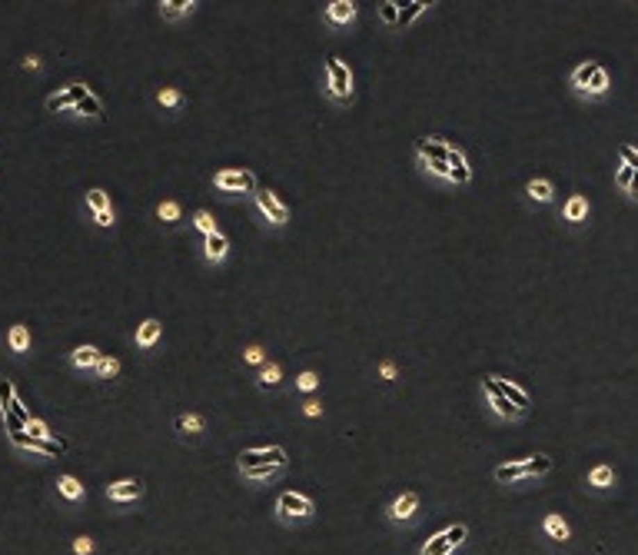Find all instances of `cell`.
Returning a JSON list of instances; mask_svg holds the SVG:
<instances>
[{
  "label": "cell",
  "mask_w": 638,
  "mask_h": 555,
  "mask_svg": "<svg viewBox=\"0 0 638 555\" xmlns=\"http://www.w3.org/2000/svg\"><path fill=\"white\" fill-rule=\"evenodd\" d=\"M160 332H163L160 319H147V323L137 330V346H140V349H150V346L160 339Z\"/></svg>",
  "instance_id": "obj_23"
},
{
  "label": "cell",
  "mask_w": 638,
  "mask_h": 555,
  "mask_svg": "<svg viewBox=\"0 0 638 555\" xmlns=\"http://www.w3.org/2000/svg\"><path fill=\"white\" fill-rule=\"evenodd\" d=\"M253 465H286V452L279 449V446H273V449H246L240 452V469H253Z\"/></svg>",
  "instance_id": "obj_7"
},
{
  "label": "cell",
  "mask_w": 638,
  "mask_h": 555,
  "mask_svg": "<svg viewBox=\"0 0 638 555\" xmlns=\"http://www.w3.org/2000/svg\"><path fill=\"white\" fill-rule=\"evenodd\" d=\"M259 386H263V389H276V386H279V366L263 369V376H259Z\"/></svg>",
  "instance_id": "obj_35"
},
{
  "label": "cell",
  "mask_w": 638,
  "mask_h": 555,
  "mask_svg": "<svg viewBox=\"0 0 638 555\" xmlns=\"http://www.w3.org/2000/svg\"><path fill=\"white\" fill-rule=\"evenodd\" d=\"M24 433L33 435V439H50V429H47V426H44L40 419H33V416H31V422L24 426Z\"/></svg>",
  "instance_id": "obj_36"
},
{
  "label": "cell",
  "mask_w": 638,
  "mask_h": 555,
  "mask_svg": "<svg viewBox=\"0 0 638 555\" xmlns=\"http://www.w3.org/2000/svg\"><path fill=\"white\" fill-rule=\"evenodd\" d=\"M87 93H90V90H87L83 83H70V87H63L60 93L47 97V110H50V113H63V110H70V106L80 104Z\"/></svg>",
  "instance_id": "obj_9"
},
{
  "label": "cell",
  "mask_w": 638,
  "mask_h": 555,
  "mask_svg": "<svg viewBox=\"0 0 638 555\" xmlns=\"http://www.w3.org/2000/svg\"><path fill=\"white\" fill-rule=\"evenodd\" d=\"M177 429H180V433H203V419H199V416H180V419H177Z\"/></svg>",
  "instance_id": "obj_31"
},
{
  "label": "cell",
  "mask_w": 638,
  "mask_h": 555,
  "mask_svg": "<svg viewBox=\"0 0 638 555\" xmlns=\"http://www.w3.org/2000/svg\"><path fill=\"white\" fill-rule=\"evenodd\" d=\"M160 7H163V17H167V20H177V17L193 14V7H197V3H193V0H186V3H177V0H163Z\"/></svg>",
  "instance_id": "obj_26"
},
{
  "label": "cell",
  "mask_w": 638,
  "mask_h": 555,
  "mask_svg": "<svg viewBox=\"0 0 638 555\" xmlns=\"http://www.w3.org/2000/svg\"><path fill=\"white\" fill-rule=\"evenodd\" d=\"M466 536H469V529H466L462 522L452 525V529H445V539H449V545H452V549H459V545L466 542Z\"/></svg>",
  "instance_id": "obj_32"
},
{
  "label": "cell",
  "mask_w": 638,
  "mask_h": 555,
  "mask_svg": "<svg viewBox=\"0 0 638 555\" xmlns=\"http://www.w3.org/2000/svg\"><path fill=\"white\" fill-rule=\"evenodd\" d=\"M106 495H110L113 502H133V499L143 495V485H140L137 479H123V482H117V485H110Z\"/></svg>",
  "instance_id": "obj_15"
},
{
  "label": "cell",
  "mask_w": 638,
  "mask_h": 555,
  "mask_svg": "<svg viewBox=\"0 0 638 555\" xmlns=\"http://www.w3.org/2000/svg\"><path fill=\"white\" fill-rule=\"evenodd\" d=\"M482 389H496L499 396H505L509 403L516 405L518 412H525L532 405V396L518 383H512V379H502V376H482Z\"/></svg>",
  "instance_id": "obj_5"
},
{
  "label": "cell",
  "mask_w": 638,
  "mask_h": 555,
  "mask_svg": "<svg viewBox=\"0 0 638 555\" xmlns=\"http://www.w3.org/2000/svg\"><path fill=\"white\" fill-rule=\"evenodd\" d=\"M425 166H429V170H432L436 177H442V180H449V163H442V160H439V163H425Z\"/></svg>",
  "instance_id": "obj_46"
},
{
  "label": "cell",
  "mask_w": 638,
  "mask_h": 555,
  "mask_svg": "<svg viewBox=\"0 0 638 555\" xmlns=\"http://www.w3.org/2000/svg\"><path fill=\"white\" fill-rule=\"evenodd\" d=\"M306 416H319V403H306Z\"/></svg>",
  "instance_id": "obj_49"
},
{
  "label": "cell",
  "mask_w": 638,
  "mask_h": 555,
  "mask_svg": "<svg viewBox=\"0 0 638 555\" xmlns=\"http://www.w3.org/2000/svg\"><path fill=\"white\" fill-rule=\"evenodd\" d=\"M74 552H76V555H87V552H93V542L87 539V536H80V539L74 542Z\"/></svg>",
  "instance_id": "obj_45"
},
{
  "label": "cell",
  "mask_w": 638,
  "mask_h": 555,
  "mask_svg": "<svg viewBox=\"0 0 638 555\" xmlns=\"http://www.w3.org/2000/svg\"><path fill=\"white\" fill-rule=\"evenodd\" d=\"M203 253H206V259H210V263H220V259L229 253L227 236H223L220 230H216V233H210V236H206V250H203Z\"/></svg>",
  "instance_id": "obj_20"
},
{
  "label": "cell",
  "mask_w": 638,
  "mask_h": 555,
  "mask_svg": "<svg viewBox=\"0 0 638 555\" xmlns=\"http://www.w3.org/2000/svg\"><path fill=\"white\" fill-rule=\"evenodd\" d=\"M619 153H622V163H625V166L638 170V150L632 147V143H622V147H619Z\"/></svg>",
  "instance_id": "obj_38"
},
{
  "label": "cell",
  "mask_w": 638,
  "mask_h": 555,
  "mask_svg": "<svg viewBox=\"0 0 638 555\" xmlns=\"http://www.w3.org/2000/svg\"><path fill=\"white\" fill-rule=\"evenodd\" d=\"M416 153L423 156V163H445V156H449V143L439 140V136H423V140H416Z\"/></svg>",
  "instance_id": "obj_10"
},
{
  "label": "cell",
  "mask_w": 638,
  "mask_h": 555,
  "mask_svg": "<svg viewBox=\"0 0 638 555\" xmlns=\"http://www.w3.org/2000/svg\"><path fill=\"white\" fill-rule=\"evenodd\" d=\"M14 399H17V392H14V383L0 376V412H7V409H10V403H14Z\"/></svg>",
  "instance_id": "obj_28"
},
{
  "label": "cell",
  "mask_w": 638,
  "mask_h": 555,
  "mask_svg": "<svg viewBox=\"0 0 638 555\" xmlns=\"http://www.w3.org/2000/svg\"><path fill=\"white\" fill-rule=\"evenodd\" d=\"M276 512H279V519H286V522H303V519H309V515L316 512V502L306 499V495H300V492H283L279 495V502H276Z\"/></svg>",
  "instance_id": "obj_4"
},
{
  "label": "cell",
  "mask_w": 638,
  "mask_h": 555,
  "mask_svg": "<svg viewBox=\"0 0 638 555\" xmlns=\"http://www.w3.org/2000/svg\"><path fill=\"white\" fill-rule=\"evenodd\" d=\"M213 186L223 193H256V180L250 170H223L213 177Z\"/></svg>",
  "instance_id": "obj_6"
},
{
  "label": "cell",
  "mask_w": 638,
  "mask_h": 555,
  "mask_svg": "<svg viewBox=\"0 0 638 555\" xmlns=\"http://www.w3.org/2000/svg\"><path fill=\"white\" fill-rule=\"evenodd\" d=\"M542 529H546V536L552 542H569V522H565L562 515H546V522H542Z\"/></svg>",
  "instance_id": "obj_21"
},
{
  "label": "cell",
  "mask_w": 638,
  "mask_h": 555,
  "mask_svg": "<svg viewBox=\"0 0 638 555\" xmlns=\"http://www.w3.org/2000/svg\"><path fill=\"white\" fill-rule=\"evenodd\" d=\"M160 220H163V216H167V223H173V220H177V216H180V207H177V203H160Z\"/></svg>",
  "instance_id": "obj_41"
},
{
  "label": "cell",
  "mask_w": 638,
  "mask_h": 555,
  "mask_svg": "<svg viewBox=\"0 0 638 555\" xmlns=\"http://www.w3.org/2000/svg\"><path fill=\"white\" fill-rule=\"evenodd\" d=\"M352 17H356V3H352V0H333V3L326 7V20L336 24V27H339V24H350Z\"/></svg>",
  "instance_id": "obj_16"
},
{
  "label": "cell",
  "mask_w": 638,
  "mask_h": 555,
  "mask_svg": "<svg viewBox=\"0 0 638 555\" xmlns=\"http://www.w3.org/2000/svg\"><path fill=\"white\" fill-rule=\"evenodd\" d=\"M486 396H489V405H492V412H496L499 419H518V416H522V412H518L516 405L509 403L505 396H499L496 389H486Z\"/></svg>",
  "instance_id": "obj_18"
},
{
  "label": "cell",
  "mask_w": 638,
  "mask_h": 555,
  "mask_svg": "<svg viewBox=\"0 0 638 555\" xmlns=\"http://www.w3.org/2000/svg\"><path fill=\"white\" fill-rule=\"evenodd\" d=\"M296 386H300V389H306V392H309V389H316V386H319L316 373H303V376H300V383H296Z\"/></svg>",
  "instance_id": "obj_43"
},
{
  "label": "cell",
  "mask_w": 638,
  "mask_h": 555,
  "mask_svg": "<svg viewBox=\"0 0 638 555\" xmlns=\"http://www.w3.org/2000/svg\"><path fill=\"white\" fill-rule=\"evenodd\" d=\"M24 67H27V70H37V67H40V61H37V57H27V61H24Z\"/></svg>",
  "instance_id": "obj_50"
},
{
  "label": "cell",
  "mask_w": 638,
  "mask_h": 555,
  "mask_svg": "<svg viewBox=\"0 0 638 555\" xmlns=\"http://www.w3.org/2000/svg\"><path fill=\"white\" fill-rule=\"evenodd\" d=\"M93 223L97 226H113V210H100V213H93Z\"/></svg>",
  "instance_id": "obj_44"
},
{
  "label": "cell",
  "mask_w": 638,
  "mask_h": 555,
  "mask_svg": "<svg viewBox=\"0 0 638 555\" xmlns=\"http://www.w3.org/2000/svg\"><path fill=\"white\" fill-rule=\"evenodd\" d=\"M585 482L592 485L595 492H608V489H615V469L605 462H598L589 469V476H585Z\"/></svg>",
  "instance_id": "obj_14"
},
{
  "label": "cell",
  "mask_w": 638,
  "mask_h": 555,
  "mask_svg": "<svg viewBox=\"0 0 638 555\" xmlns=\"http://www.w3.org/2000/svg\"><path fill=\"white\" fill-rule=\"evenodd\" d=\"M67 113H80V117H93V120H104V104H100V97H93V93H87L83 100L76 106H70Z\"/></svg>",
  "instance_id": "obj_19"
},
{
  "label": "cell",
  "mask_w": 638,
  "mask_h": 555,
  "mask_svg": "<svg viewBox=\"0 0 638 555\" xmlns=\"http://www.w3.org/2000/svg\"><path fill=\"white\" fill-rule=\"evenodd\" d=\"M548 469H552V459H548V456H532L525 462L496 465V479L499 482H518V479H529V476H546Z\"/></svg>",
  "instance_id": "obj_2"
},
{
  "label": "cell",
  "mask_w": 638,
  "mask_h": 555,
  "mask_svg": "<svg viewBox=\"0 0 638 555\" xmlns=\"http://www.w3.org/2000/svg\"><path fill=\"white\" fill-rule=\"evenodd\" d=\"M120 373V362L113 360V356H100V362H97V376L100 379H110V376Z\"/></svg>",
  "instance_id": "obj_29"
},
{
  "label": "cell",
  "mask_w": 638,
  "mask_h": 555,
  "mask_svg": "<svg viewBox=\"0 0 638 555\" xmlns=\"http://www.w3.org/2000/svg\"><path fill=\"white\" fill-rule=\"evenodd\" d=\"M632 177H635V170H632V166H625V163H619V173H615V186H619V190H628Z\"/></svg>",
  "instance_id": "obj_37"
},
{
  "label": "cell",
  "mask_w": 638,
  "mask_h": 555,
  "mask_svg": "<svg viewBox=\"0 0 638 555\" xmlns=\"http://www.w3.org/2000/svg\"><path fill=\"white\" fill-rule=\"evenodd\" d=\"M256 203H259V210L266 213V220H270V223H276V226L289 223V207L276 193H270V190H256Z\"/></svg>",
  "instance_id": "obj_8"
},
{
  "label": "cell",
  "mask_w": 638,
  "mask_h": 555,
  "mask_svg": "<svg viewBox=\"0 0 638 555\" xmlns=\"http://www.w3.org/2000/svg\"><path fill=\"white\" fill-rule=\"evenodd\" d=\"M7 346H10L14 353H27V349H31V332H27L24 323L10 326V332H7Z\"/></svg>",
  "instance_id": "obj_24"
},
{
  "label": "cell",
  "mask_w": 638,
  "mask_h": 555,
  "mask_svg": "<svg viewBox=\"0 0 638 555\" xmlns=\"http://www.w3.org/2000/svg\"><path fill=\"white\" fill-rule=\"evenodd\" d=\"M276 472H279V465H253V469H246L243 476H250V479H273Z\"/></svg>",
  "instance_id": "obj_33"
},
{
  "label": "cell",
  "mask_w": 638,
  "mask_h": 555,
  "mask_svg": "<svg viewBox=\"0 0 638 555\" xmlns=\"http://www.w3.org/2000/svg\"><path fill=\"white\" fill-rule=\"evenodd\" d=\"M625 193L632 196V200H638V170H635V177H632V183H628V190Z\"/></svg>",
  "instance_id": "obj_48"
},
{
  "label": "cell",
  "mask_w": 638,
  "mask_h": 555,
  "mask_svg": "<svg viewBox=\"0 0 638 555\" xmlns=\"http://www.w3.org/2000/svg\"><path fill=\"white\" fill-rule=\"evenodd\" d=\"M87 207H90L93 213L110 210V203H106V193H104V190H90V193H87Z\"/></svg>",
  "instance_id": "obj_34"
},
{
  "label": "cell",
  "mask_w": 638,
  "mask_h": 555,
  "mask_svg": "<svg viewBox=\"0 0 638 555\" xmlns=\"http://www.w3.org/2000/svg\"><path fill=\"white\" fill-rule=\"evenodd\" d=\"M57 492H60L63 499L76 502V499H83V485H80L74 476H60V479H57Z\"/></svg>",
  "instance_id": "obj_25"
},
{
  "label": "cell",
  "mask_w": 638,
  "mask_h": 555,
  "mask_svg": "<svg viewBox=\"0 0 638 555\" xmlns=\"http://www.w3.org/2000/svg\"><path fill=\"white\" fill-rule=\"evenodd\" d=\"M425 7H432V3H423V0H416V3H406V10L399 14V24H402V27H406V24H412V20L423 14Z\"/></svg>",
  "instance_id": "obj_30"
},
{
  "label": "cell",
  "mask_w": 638,
  "mask_h": 555,
  "mask_svg": "<svg viewBox=\"0 0 638 555\" xmlns=\"http://www.w3.org/2000/svg\"><path fill=\"white\" fill-rule=\"evenodd\" d=\"M452 552V545H449V539H445V532L442 536H436V539H429L423 545V552L419 555H449Z\"/></svg>",
  "instance_id": "obj_27"
},
{
  "label": "cell",
  "mask_w": 638,
  "mask_h": 555,
  "mask_svg": "<svg viewBox=\"0 0 638 555\" xmlns=\"http://www.w3.org/2000/svg\"><path fill=\"white\" fill-rule=\"evenodd\" d=\"M246 362H263V349H259V346H250V349H246Z\"/></svg>",
  "instance_id": "obj_47"
},
{
  "label": "cell",
  "mask_w": 638,
  "mask_h": 555,
  "mask_svg": "<svg viewBox=\"0 0 638 555\" xmlns=\"http://www.w3.org/2000/svg\"><path fill=\"white\" fill-rule=\"evenodd\" d=\"M525 193H529L532 203H552V200H555V186L548 180H532L529 186H525Z\"/></svg>",
  "instance_id": "obj_22"
},
{
  "label": "cell",
  "mask_w": 638,
  "mask_h": 555,
  "mask_svg": "<svg viewBox=\"0 0 638 555\" xmlns=\"http://www.w3.org/2000/svg\"><path fill=\"white\" fill-rule=\"evenodd\" d=\"M156 100H160L163 106H180L183 104V97L177 90H160V97H156Z\"/></svg>",
  "instance_id": "obj_40"
},
{
  "label": "cell",
  "mask_w": 638,
  "mask_h": 555,
  "mask_svg": "<svg viewBox=\"0 0 638 555\" xmlns=\"http://www.w3.org/2000/svg\"><path fill=\"white\" fill-rule=\"evenodd\" d=\"M326 77H329V97L336 104H352V74L350 67L339 61V57H329L326 61Z\"/></svg>",
  "instance_id": "obj_3"
},
{
  "label": "cell",
  "mask_w": 638,
  "mask_h": 555,
  "mask_svg": "<svg viewBox=\"0 0 638 555\" xmlns=\"http://www.w3.org/2000/svg\"><path fill=\"white\" fill-rule=\"evenodd\" d=\"M562 220L569 226L589 223V200H585L582 193H572L569 200H565V207H562Z\"/></svg>",
  "instance_id": "obj_11"
},
{
  "label": "cell",
  "mask_w": 638,
  "mask_h": 555,
  "mask_svg": "<svg viewBox=\"0 0 638 555\" xmlns=\"http://www.w3.org/2000/svg\"><path fill=\"white\" fill-rule=\"evenodd\" d=\"M445 163H449V180L456 183V186H466V183L472 180V170H469V163H466L462 150L449 147V156H445Z\"/></svg>",
  "instance_id": "obj_12"
},
{
  "label": "cell",
  "mask_w": 638,
  "mask_h": 555,
  "mask_svg": "<svg viewBox=\"0 0 638 555\" xmlns=\"http://www.w3.org/2000/svg\"><path fill=\"white\" fill-rule=\"evenodd\" d=\"M416 509H419V495L402 492L393 506H389V519H393V522H409L412 515H416Z\"/></svg>",
  "instance_id": "obj_13"
},
{
  "label": "cell",
  "mask_w": 638,
  "mask_h": 555,
  "mask_svg": "<svg viewBox=\"0 0 638 555\" xmlns=\"http://www.w3.org/2000/svg\"><path fill=\"white\" fill-rule=\"evenodd\" d=\"M379 17L386 20V24H399V10H395V3H382Z\"/></svg>",
  "instance_id": "obj_42"
},
{
  "label": "cell",
  "mask_w": 638,
  "mask_h": 555,
  "mask_svg": "<svg viewBox=\"0 0 638 555\" xmlns=\"http://www.w3.org/2000/svg\"><path fill=\"white\" fill-rule=\"evenodd\" d=\"M193 223L199 226V230H203V233H206V236H210V233H216V223H213V216L206 210H199L197 216H193Z\"/></svg>",
  "instance_id": "obj_39"
},
{
  "label": "cell",
  "mask_w": 638,
  "mask_h": 555,
  "mask_svg": "<svg viewBox=\"0 0 638 555\" xmlns=\"http://www.w3.org/2000/svg\"><path fill=\"white\" fill-rule=\"evenodd\" d=\"M70 362H74V369H97L100 349L97 346H76L74 353H70Z\"/></svg>",
  "instance_id": "obj_17"
},
{
  "label": "cell",
  "mask_w": 638,
  "mask_h": 555,
  "mask_svg": "<svg viewBox=\"0 0 638 555\" xmlns=\"http://www.w3.org/2000/svg\"><path fill=\"white\" fill-rule=\"evenodd\" d=\"M569 87L578 93V97H589V100H598V97H605L608 87H612V77L602 63L595 61H585L578 63L575 70L569 74Z\"/></svg>",
  "instance_id": "obj_1"
}]
</instances>
